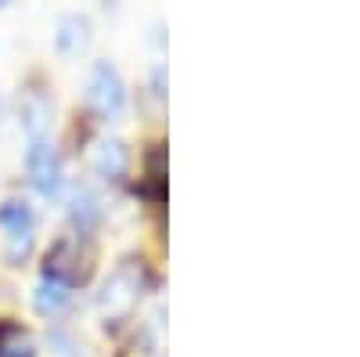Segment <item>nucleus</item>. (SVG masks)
Returning <instances> with one entry per match:
<instances>
[{
    "label": "nucleus",
    "mask_w": 360,
    "mask_h": 357,
    "mask_svg": "<svg viewBox=\"0 0 360 357\" xmlns=\"http://www.w3.org/2000/svg\"><path fill=\"white\" fill-rule=\"evenodd\" d=\"M90 263H94V249H90L86 238L79 234H65L47 249V260H44V275L47 278H58L76 289V282H86L90 275Z\"/></svg>",
    "instance_id": "f257e3e1"
},
{
    "label": "nucleus",
    "mask_w": 360,
    "mask_h": 357,
    "mask_svg": "<svg viewBox=\"0 0 360 357\" xmlns=\"http://www.w3.org/2000/svg\"><path fill=\"white\" fill-rule=\"evenodd\" d=\"M0 227H4V253L15 267H22V260H29L37 246V213L33 206L22 199H8L0 206Z\"/></svg>",
    "instance_id": "f03ea898"
},
{
    "label": "nucleus",
    "mask_w": 360,
    "mask_h": 357,
    "mask_svg": "<svg viewBox=\"0 0 360 357\" xmlns=\"http://www.w3.org/2000/svg\"><path fill=\"white\" fill-rule=\"evenodd\" d=\"M127 83L119 76V69L112 62H94L90 69V80H86V105L94 108L101 119H119L127 112Z\"/></svg>",
    "instance_id": "7ed1b4c3"
},
{
    "label": "nucleus",
    "mask_w": 360,
    "mask_h": 357,
    "mask_svg": "<svg viewBox=\"0 0 360 357\" xmlns=\"http://www.w3.org/2000/svg\"><path fill=\"white\" fill-rule=\"evenodd\" d=\"M25 170H29V184H33L40 195H58L65 181V170H62V156H58L54 141L40 137V141H29V152H25Z\"/></svg>",
    "instance_id": "20e7f679"
},
{
    "label": "nucleus",
    "mask_w": 360,
    "mask_h": 357,
    "mask_svg": "<svg viewBox=\"0 0 360 357\" xmlns=\"http://www.w3.org/2000/svg\"><path fill=\"white\" fill-rule=\"evenodd\" d=\"M69 224H72V234H79V238H90V231L101 224V199L90 188H76L72 192V199H69Z\"/></svg>",
    "instance_id": "39448f33"
},
{
    "label": "nucleus",
    "mask_w": 360,
    "mask_h": 357,
    "mask_svg": "<svg viewBox=\"0 0 360 357\" xmlns=\"http://www.w3.org/2000/svg\"><path fill=\"white\" fill-rule=\"evenodd\" d=\"M127 166H130V148H127V141L105 137V141L94 144V170L105 177V181H119V177H127Z\"/></svg>",
    "instance_id": "423d86ee"
},
{
    "label": "nucleus",
    "mask_w": 360,
    "mask_h": 357,
    "mask_svg": "<svg viewBox=\"0 0 360 357\" xmlns=\"http://www.w3.org/2000/svg\"><path fill=\"white\" fill-rule=\"evenodd\" d=\"M69 303H72V285H65V282H58V278L40 275L37 292H33V307H37L44 318H58V314H62Z\"/></svg>",
    "instance_id": "0eeeda50"
},
{
    "label": "nucleus",
    "mask_w": 360,
    "mask_h": 357,
    "mask_svg": "<svg viewBox=\"0 0 360 357\" xmlns=\"http://www.w3.org/2000/svg\"><path fill=\"white\" fill-rule=\"evenodd\" d=\"M58 51L62 54H79L90 44V22L83 15H65L58 22V37H54Z\"/></svg>",
    "instance_id": "6e6552de"
},
{
    "label": "nucleus",
    "mask_w": 360,
    "mask_h": 357,
    "mask_svg": "<svg viewBox=\"0 0 360 357\" xmlns=\"http://www.w3.org/2000/svg\"><path fill=\"white\" fill-rule=\"evenodd\" d=\"M22 119H25L29 141H40V137H47V127H51V105L40 94H33L22 105Z\"/></svg>",
    "instance_id": "1a4fd4ad"
},
{
    "label": "nucleus",
    "mask_w": 360,
    "mask_h": 357,
    "mask_svg": "<svg viewBox=\"0 0 360 357\" xmlns=\"http://www.w3.org/2000/svg\"><path fill=\"white\" fill-rule=\"evenodd\" d=\"M0 357H37V343L18 325H4L0 329Z\"/></svg>",
    "instance_id": "9d476101"
}]
</instances>
